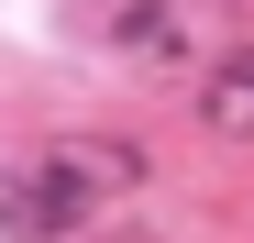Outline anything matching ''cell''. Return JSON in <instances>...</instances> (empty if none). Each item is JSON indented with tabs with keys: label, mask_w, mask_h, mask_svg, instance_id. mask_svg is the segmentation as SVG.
<instances>
[{
	"label": "cell",
	"mask_w": 254,
	"mask_h": 243,
	"mask_svg": "<svg viewBox=\"0 0 254 243\" xmlns=\"http://www.w3.org/2000/svg\"><path fill=\"white\" fill-rule=\"evenodd\" d=\"M199 122H210V133H232V144H254V45L210 66V89H199Z\"/></svg>",
	"instance_id": "cell-2"
},
{
	"label": "cell",
	"mask_w": 254,
	"mask_h": 243,
	"mask_svg": "<svg viewBox=\"0 0 254 243\" xmlns=\"http://www.w3.org/2000/svg\"><path fill=\"white\" fill-rule=\"evenodd\" d=\"M133 177H144V155H133V144H89V133H66V144L22 155V166L0 177V221L33 232V243H56V232H77L89 210H111Z\"/></svg>",
	"instance_id": "cell-1"
}]
</instances>
